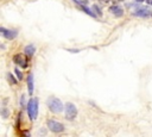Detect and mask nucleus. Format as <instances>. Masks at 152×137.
Instances as JSON below:
<instances>
[{
  "label": "nucleus",
  "mask_w": 152,
  "mask_h": 137,
  "mask_svg": "<svg viewBox=\"0 0 152 137\" xmlns=\"http://www.w3.org/2000/svg\"><path fill=\"white\" fill-rule=\"evenodd\" d=\"M46 104L50 109V111L52 113H61L64 109H63V104H62V101L60 99H57V98H49L48 101H46Z\"/></svg>",
  "instance_id": "nucleus-1"
},
{
  "label": "nucleus",
  "mask_w": 152,
  "mask_h": 137,
  "mask_svg": "<svg viewBox=\"0 0 152 137\" xmlns=\"http://www.w3.org/2000/svg\"><path fill=\"white\" fill-rule=\"evenodd\" d=\"M27 113L31 121H34L37 114H38V99L37 98H32L29 100L27 104Z\"/></svg>",
  "instance_id": "nucleus-2"
},
{
  "label": "nucleus",
  "mask_w": 152,
  "mask_h": 137,
  "mask_svg": "<svg viewBox=\"0 0 152 137\" xmlns=\"http://www.w3.org/2000/svg\"><path fill=\"white\" fill-rule=\"evenodd\" d=\"M64 111H65V118L68 121H74L77 116V107L72 102H67L64 106Z\"/></svg>",
  "instance_id": "nucleus-3"
},
{
  "label": "nucleus",
  "mask_w": 152,
  "mask_h": 137,
  "mask_svg": "<svg viewBox=\"0 0 152 137\" xmlns=\"http://www.w3.org/2000/svg\"><path fill=\"white\" fill-rule=\"evenodd\" d=\"M48 128L50 131L55 132V133H60V132H63L64 131V125L60 122L57 121H52V119H50V121H48Z\"/></svg>",
  "instance_id": "nucleus-4"
},
{
  "label": "nucleus",
  "mask_w": 152,
  "mask_h": 137,
  "mask_svg": "<svg viewBox=\"0 0 152 137\" xmlns=\"http://www.w3.org/2000/svg\"><path fill=\"white\" fill-rule=\"evenodd\" d=\"M0 31H1L3 36H4L6 40H10V41L14 40V38L17 37V35H18V32H17L15 30H7V29H5V28H1V29H0Z\"/></svg>",
  "instance_id": "nucleus-5"
},
{
  "label": "nucleus",
  "mask_w": 152,
  "mask_h": 137,
  "mask_svg": "<svg viewBox=\"0 0 152 137\" xmlns=\"http://www.w3.org/2000/svg\"><path fill=\"white\" fill-rule=\"evenodd\" d=\"M151 14H152V11L148 7H140L132 13V16L134 17H148Z\"/></svg>",
  "instance_id": "nucleus-6"
},
{
  "label": "nucleus",
  "mask_w": 152,
  "mask_h": 137,
  "mask_svg": "<svg viewBox=\"0 0 152 137\" xmlns=\"http://www.w3.org/2000/svg\"><path fill=\"white\" fill-rule=\"evenodd\" d=\"M109 12H110L113 16H115V17H121V16L124 14V10H122L120 6H118V5H112V6L109 7Z\"/></svg>",
  "instance_id": "nucleus-7"
},
{
  "label": "nucleus",
  "mask_w": 152,
  "mask_h": 137,
  "mask_svg": "<svg viewBox=\"0 0 152 137\" xmlns=\"http://www.w3.org/2000/svg\"><path fill=\"white\" fill-rule=\"evenodd\" d=\"M14 62L18 63L19 66L23 67V68H26V67H27V59L24 57L23 55H15V56H14Z\"/></svg>",
  "instance_id": "nucleus-8"
},
{
  "label": "nucleus",
  "mask_w": 152,
  "mask_h": 137,
  "mask_svg": "<svg viewBox=\"0 0 152 137\" xmlns=\"http://www.w3.org/2000/svg\"><path fill=\"white\" fill-rule=\"evenodd\" d=\"M34 51H36V48H34L32 44H30V45H26V47H25V49H24V54H25L26 56L31 57V56L34 54Z\"/></svg>",
  "instance_id": "nucleus-9"
},
{
  "label": "nucleus",
  "mask_w": 152,
  "mask_h": 137,
  "mask_svg": "<svg viewBox=\"0 0 152 137\" xmlns=\"http://www.w3.org/2000/svg\"><path fill=\"white\" fill-rule=\"evenodd\" d=\"M27 88H29V94L31 95L33 93V75L30 74L27 78Z\"/></svg>",
  "instance_id": "nucleus-10"
},
{
  "label": "nucleus",
  "mask_w": 152,
  "mask_h": 137,
  "mask_svg": "<svg viewBox=\"0 0 152 137\" xmlns=\"http://www.w3.org/2000/svg\"><path fill=\"white\" fill-rule=\"evenodd\" d=\"M91 11L95 13V16H96V17H101V16H102V11H101V8H100L98 5H93Z\"/></svg>",
  "instance_id": "nucleus-11"
},
{
  "label": "nucleus",
  "mask_w": 152,
  "mask_h": 137,
  "mask_svg": "<svg viewBox=\"0 0 152 137\" xmlns=\"http://www.w3.org/2000/svg\"><path fill=\"white\" fill-rule=\"evenodd\" d=\"M14 73H15V75H17V78H18V80H19V81L23 80V74H22V72H20V71L18 69V68H17V69H14Z\"/></svg>",
  "instance_id": "nucleus-12"
},
{
  "label": "nucleus",
  "mask_w": 152,
  "mask_h": 137,
  "mask_svg": "<svg viewBox=\"0 0 152 137\" xmlns=\"http://www.w3.org/2000/svg\"><path fill=\"white\" fill-rule=\"evenodd\" d=\"M7 116H8V112H7V109H3V117L4 118H7Z\"/></svg>",
  "instance_id": "nucleus-13"
},
{
  "label": "nucleus",
  "mask_w": 152,
  "mask_h": 137,
  "mask_svg": "<svg viewBox=\"0 0 152 137\" xmlns=\"http://www.w3.org/2000/svg\"><path fill=\"white\" fill-rule=\"evenodd\" d=\"M8 78H10V80H11V83H17V81L13 79V76H12L11 74H8Z\"/></svg>",
  "instance_id": "nucleus-14"
},
{
  "label": "nucleus",
  "mask_w": 152,
  "mask_h": 137,
  "mask_svg": "<svg viewBox=\"0 0 152 137\" xmlns=\"http://www.w3.org/2000/svg\"><path fill=\"white\" fill-rule=\"evenodd\" d=\"M74 1H75L76 4H77L79 6H80V5H84V4H83V1H82V0H74Z\"/></svg>",
  "instance_id": "nucleus-15"
},
{
  "label": "nucleus",
  "mask_w": 152,
  "mask_h": 137,
  "mask_svg": "<svg viewBox=\"0 0 152 137\" xmlns=\"http://www.w3.org/2000/svg\"><path fill=\"white\" fill-rule=\"evenodd\" d=\"M109 1H110V0H100V4H109Z\"/></svg>",
  "instance_id": "nucleus-16"
},
{
  "label": "nucleus",
  "mask_w": 152,
  "mask_h": 137,
  "mask_svg": "<svg viewBox=\"0 0 152 137\" xmlns=\"http://www.w3.org/2000/svg\"><path fill=\"white\" fill-rule=\"evenodd\" d=\"M146 3H147L148 5H151V6H152V0H146Z\"/></svg>",
  "instance_id": "nucleus-17"
},
{
  "label": "nucleus",
  "mask_w": 152,
  "mask_h": 137,
  "mask_svg": "<svg viewBox=\"0 0 152 137\" xmlns=\"http://www.w3.org/2000/svg\"><path fill=\"white\" fill-rule=\"evenodd\" d=\"M119 1H124V0H119Z\"/></svg>",
  "instance_id": "nucleus-18"
},
{
  "label": "nucleus",
  "mask_w": 152,
  "mask_h": 137,
  "mask_svg": "<svg viewBox=\"0 0 152 137\" xmlns=\"http://www.w3.org/2000/svg\"><path fill=\"white\" fill-rule=\"evenodd\" d=\"M151 17H152V14H151Z\"/></svg>",
  "instance_id": "nucleus-19"
}]
</instances>
